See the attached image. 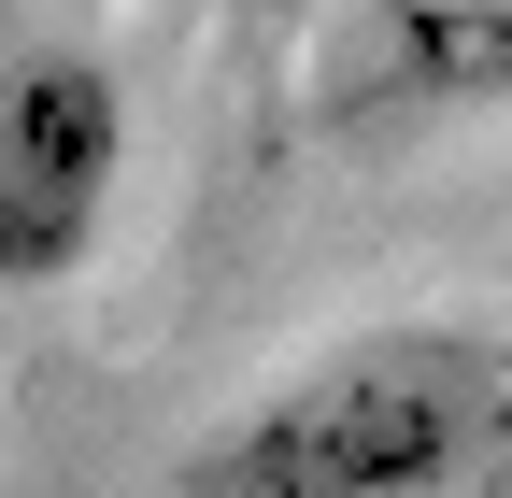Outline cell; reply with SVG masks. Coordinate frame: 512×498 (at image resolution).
Here are the masks:
<instances>
[{
  "label": "cell",
  "mask_w": 512,
  "mask_h": 498,
  "mask_svg": "<svg viewBox=\"0 0 512 498\" xmlns=\"http://www.w3.org/2000/svg\"><path fill=\"white\" fill-rule=\"evenodd\" d=\"M498 484H512L498 314H356L171 456V498H498Z\"/></svg>",
  "instance_id": "cell-1"
},
{
  "label": "cell",
  "mask_w": 512,
  "mask_h": 498,
  "mask_svg": "<svg viewBox=\"0 0 512 498\" xmlns=\"http://www.w3.org/2000/svg\"><path fill=\"white\" fill-rule=\"evenodd\" d=\"M128 200V86L72 29L0 43V299H72Z\"/></svg>",
  "instance_id": "cell-2"
},
{
  "label": "cell",
  "mask_w": 512,
  "mask_h": 498,
  "mask_svg": "<svg viewBox=\"0 0 512 498\" xmlns=\"http://www.w3.org/2000/svg\"><path fill=\"white\" fill-rule=\"evenodd\" d=\"M328 114L342 129L512 114V0H342L328 15Z\"/></svg>",
  "instance_id": "cell-3"
}]
</instances>
